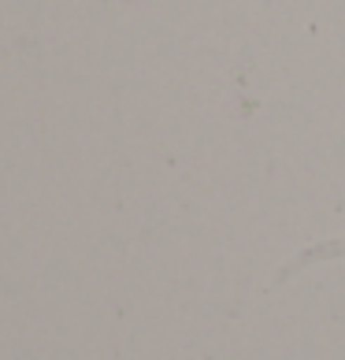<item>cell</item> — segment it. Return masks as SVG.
<instances>
[]
</instances>
